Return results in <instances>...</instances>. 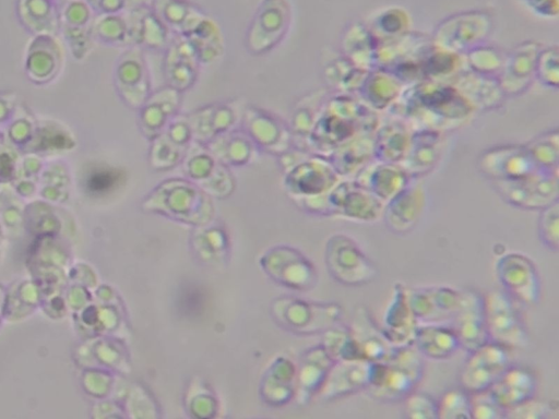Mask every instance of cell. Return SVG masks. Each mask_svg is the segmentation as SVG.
Segmentation results:
<instances>
[{
    "instance_id": "obj_1",
    "label": "cell",
    "mask_w": 559,
    "mask_h": 419,
    "mask_svg": "<svg viewBox=\"0 0 559 419\" xmlns=\"http://www.w3.org/2000/svg\"><path fill=\"white\" fill-rule=\"evenodd\" d=\"M476 111L450 82L420 81L405 87L385 113L405 119L413 129L447 133L468 123Z\"/></svg>"
},
{
    "instance_id": "obj_2",
    "label": "cell",
    "mask_w": 559,
    "mask_h": 419,
    "mask_svg": "<svg viewBox=\"0 0 559 419\" xmlns=\"http://www.w3.org/2000/svg\"><path fill=\"white\" fill-rule=\"evenodd\" d=\"M424 369V357L413 344L399 347L385 361L371 362L367 390L379 402H402L415 391L423 379Z\"/></svg>"
},
{
    "instance_id": "obj_3",
    "label": "cell",
    "mask_w": 559,
    "mask_h": 419,
    "mask_svg": "<svg viewBox=\"0 0 559 419\" xmlns=\"http://www.w3.org/2000/svg\"><path fill=\"white\" fill-rule=\"evenodd\" d=\"M495 28L492 13L485 9H467L443 17L433 28L431 44L464 56L489 40Z\"/></svg>"
},
{
    "instance_id": "obj_4",
    "label": "cell",
    "mask_w": 559,
    "mask_h": 419,
    "mask_svg": "<svg viewBox=\"0 0 559 419\" xmlns=\"http://www.w3.org/2000/svg\"><path fill=\"white\" fill-rule=\"evenodd\" d=\"M491 184L506 203L525 211H540L559 201V171L537 169L522 178Z\"/></svg>"
},
{
    "instance_id": "obj_5",
    "label": "cell",
    "mask_w": 559,
    "mask_h": 419,
    "mask_svg": "<svg viewBox=\"0 0 559 419\" xmlns=\"http://www.w3.org/2000/svg\"><path fill=\"white\" fill-rule=\"evenodd\" d=\"M483 298L489 342L509 350L526 347L528 334L514 300L499 289L489 290Z\"/></svg>"
},
{
    "instance_id": "obj_6",
    "label": "cell",
    "mask_w": 559,
    "mask_h": 419,
    "mask_svg": "<svg viewBox=\"0 0 559 419\" xmlns=\"http://www.w3.org/2000/svg\"><path fill=\"white\" fill-rule=\"evenodd\" d=\"M328 264L332 275L340 283L359 287L373 282L378 268L355 239L337 235L328 247Z\"/></svg>"
},
{
    "instance_id": "obj_7",
    "label": "cell",
    "mask_w": 559,
    "mask_h": 419,
    "mask_svg": "<svg viewBox=\"0 0 559 419\" xmlns=\"http://www.w3.org/2000/svg\"><path fill=\"white\" fill-rule=\"evenodd\" d=\"M497 277L503 291L513 300L524 304L538 302L542 284L535 263L521 252H508L495 264Z\"/></svg>"
},
{
    "instance_id": "obj_8",
    "label": "cell",
    "mask_w": 559,
    "mask_h": 419,
    "mask_svg": "<svg viewBox=\"0 0 559 419\" xmlns=\"http://www.w3.org/2000/svg\"><path fill=\"white\" fill-rule=\"evenodd\" d=\"M460 372V384L468 393L488 390L510 366L509 349L487 342L468 352Z\"/></svg>"
},
{
    "instance_id": "obj_9",
    "label": "cell",
    "mask_w": 559,
    "mask_h": 419,
    "mask_svg": "<svg viewBox=\"0 0 559 419\" xmlns=\"http://www.w3.org/2000/svg\"><path fill=\"white\" fill-rule=\"evenodd\" d=\"M331 210L356 223H374L381 219L384 204L355 179L338 181L329 200Z\"/></svg>"
},
{
    "instance_id": "obj_10",
    "label": "cell",
    "mask_w": 559,
    "mask_h": 419,
    "mask_svg": "<svg viewBox=\"0 0 559 419\" xmlns=\"http://www.w3.org/2000/svg\"><path fill=\"white\" fill-rule=\"evenodd\" d=\"M477 168L490 181L519 179L539 169L524 144H504L485 149L477 158Z\"/></svg>"
},
{
    "instance_id": "obj_11",
    "label": "cell",
    "mask_w": 559,
    "mask_h": 419,
    "mask_svg": "<svg viewBox=\"0 0 559 419\" xmlns=\"http://www.w3.org/2000/svg\"><path fill=\"white\" fill-rule=\"evenodd\" d=\"M543 45L524 40L506 52L498 80L507 97L521 96L535 81V67Z\"/></svg>"
},
{
    "instance_id": "obj_12",
    "label": "cell",
    "mask_w": 559,
    "mask_h": 419,
    "mask_svg": "<svg viewBox=\"0 0 559 419\" xmlns=\"http://www.w3.org/2000/svg\"><path fill=\"white\" fill-rule=\"evenodd\" d=\"M427 207V191L413 180L402 192L384 204L381 219L394 235L406 236L421 220Z\"/></svg>"
},
{
    "instance_id": "obj_13",
    "label": "cell",
    "mask_w": 559,
    "mask_h": 419,
    "mask_svg": "<svg viewBox=\"0 0 559 419\" xmlns=\"http://www.w3.org/2000/svg\"><path fill=\"white\" fill-rule=\"evenodd\" d=\"M445 151V133L432 129H413L407 153L401 163L413 180L433 172Z\"/></svg>"
},
{
    "instance_id": "obj_14",
    "label": "cell",
    "mask_w": 559,
    "mask_h": 419,
    "mask_svg": "<svg viewBox=\"0 0 559 419\" xmlns=\"http://www.w3.org/2000/svg\"><path fill=\"white\" fill-rule=\"evenodd\" d=\"M460 347L467 352L487 343L484 298L473 289L462 290L460 307L450 322Z\"/></svg>"
},
{
    "instance_id": "obj_15",
    "label": "cell",
    "mask_w": 559,
    "mask_h": 419,
    "mask_svg": "<svg viewBox=\"0 0 559 419\" xmlns=\"http://www.w3.org/2000/svg\"><path fill=\"white\" fill-rule=\"evenodd\" d=\"M450 83L475 111H491L503 106L508 98L497 76L464 68Z\"/></svg>"
},
{
    "instance_id": "obj_16",
    "label": "cell",
    "mask_w": 559,
    "mask_h": 419,
    "mask_svg": "<svg viewBox=\"0 0 559 419\" xmlns=\"http://www.w3.org/2000/svg\"><path fill=\"white\" fill-rule=\"evenodd\" d=\"M418 326L407 299V286L396 282L382 320V331L396 348L413 344Z\"/></svg>"
},
{
    "instance_id": "obj_17",
    "label": "cell",
    "mask_w": 559,
    "mask_h": 419,
    "mask_svg": "<svg viewBox=\"0 0 559 419\" xmlns=\"http://www.w3.org/2000/svg\"><path fill=\"white\" fill-rule=\"evenodd\" d=\"M360 358L369 362H382L391 357L394 347L378 326L367 308L359 306L354 311L349 326Z\"/></svg>"
},
{
    "instance_id": "obj_18",
    "label": "cell",
    "mask_w": 559,
    "mask_h": 419,
    "mask_svg": "<svg viewBox=\"0 0 559 419\" xmlns=\"http://www.w3.org/2000/svg\"><path fill=\"white\" fill-rule=\"evenodd\" d=\"M383 204L402 192L413 179L401 164L371 161L355 178Z\"/></svg>"
},
{
    "instance_id": "obj_19",
    "label": "cell",
    "mask_w": 559,
    "mask_h": 419,
    "mask_svg": "<svg viewBox=\"0 0 559 419\" xmlns=\"http://www.w3.org/2000/svg\"><path fill=\"white\" fill-rule=\"evenodd\" d=\"M413 128L403 118L390 113L380 122L373 133L374 159L401 164L407 153Z\"/></svg>"
},
{
    "instance_id": "obj_20",
    "label": "cell",
    "mask_w": 559,
    "mask_h": 419,
    "mask_svg": "<svg viewBox=\"0 0 559 419\" xmlns=\"http://www.w3.org/2000/svg\"><path fill=\"white\" fill-rule=\"evenodd\" d=\"M405 87L391 71L376 67L367 72L357 95L376 112L385 113L397 103Z\"/></svg>"
},
{
    "instance_id": "obj_21",
    "label": "cell",
    "mask_w": 559,
    "mask_h": 419,
    "mask_svg": "<svg viewBox=\"0 0 559 419\" xmlns=\"http://www.w3.org/2000/svg\"><path fill=\"white\" fill-rule=\"evenodd\" d=\"M536 388L537 381L530 369L510 364L488 390L507 410L533 398Z\"/></svg>"
},
{
    "instance_id": "obj_22",
    "label": "cell",
    "mask_w": 559,
    "mask_h": 419,
    "mask_svg": "<svg viewBox=\"0 0 559 419\" xmlns=\"http://www.w3.org/2000/svg\"><path fill=\"white\" fill-rule=\"evenodd\" d=\"M371 362L361 359L337 360L330 369L324 396L337 398L367 390Z\"/></svg>"
},
{
    "instance_id": "obj_23",
    "label": "cell",
    "mask_w": 559,
    "mask_h": 419,
    "mask_svg": "<svg viewBox=\"0 0 559 419\" xmlns=\"http://www.w3.org/2000/svg\"><path fill=\"white\" fill-rule=\"evenodd\" d=\"M413 345L424 358L431 360L449 359L461 348L451 325L443 323L418 324Z\"/></svg>"
},
{
    "instance_id": "obj_24",
    "label": "cell",
    "mask_w": 559,
    "mask_h": 419,
    "mask_svg": "<svg viewBox=\"0 0 559 419\" xmlns=\"http://www.w3.org/2000/svg\"><path fill=\"white\" fill-rule=\"evenodd\" d=\"M378 47V40L362 21L350 23L342 37L344 57L364 70L377 67Z\"/></svg>"
},
{
    "instance_id": "obj_25",
    "label": "cell",
    "mask_w": 559,
    "mask_h": 419,
    "mask_svg": "<svg viewBox=\"0 0 559 419\" xmlns=\"http://www.w3.org/2000/svg\"><path fill=\"white\" fill-rule=\"evenodd\" d=\"M373 160V134L361 133L334 149L333 167L340 177L354 179Z\"/></svg>"
},
{
    "instance_id": "obj_26",
    "label": "cell",
    "mask_w": 559,
    "mask_h": 419,
    "mask_svg": "<svg viewBox=\"0 0 559 419\" xmlns=\"http://www.w3.org/2000/svg\"><path fill=\"white\" fill-rule=\"evenodd\" d=\"M379 44L397 39L412 31V15L401 5H388L374 11L366 22Z\"/></svg>"
},
{
    "instance_id": "obj_27",
    "label": "cell",
    "mask_w": 559,
    "mask_h": 419,
    "mask_svg": "<svg viewBox=\"0 0 559 419\" xmlns=\"http://www.w3.org/2000/svg\"><path fill=\"white\" fill-rule=\"evenodd\" d=\"M465 68L462 55L451 52L430 44L419 58L423 81L450 82Z\"/></svg>"
},
{
    "instance_id": "obj_28",
    "label": "cell",
    "mask_w": 559,
    "mask_h": 419,
    "mask_svg": "<svg viewBox=\"0 0 559 419\" xmlns=\"http://www.w3.org/2000/svg\"><path fill=\"white\" fill-rule=\"evenodd\" d=\"M531 158L539 169L559 171L558 129L545 131L524 144Z\"/></svg>"
},
{
    "instance_id": "obj_29",
    "label": "cell",
    "mask_w": 559,
    "mask_h": 419,
    "mask_svg": "<svg viewBox=\"0 0 559 419\" xmlns=\"http://www.w3.org/2000/svg\"><path fill=\"white\" fill-rule=\"evenodd\" d=\"M506 50L501 47L489 44H480L464 56L465 68L472 71L498 76L506 58Z\"/></svg>"
},
{
    "instance_id": "obj_30",
    "label": "cell",
    "mask_w": 559,
    "mask_h": 419,
    "mask_svg": "<svg viewBox=\"0 0 559 419\" xmlns=\"http://www.w3.org/2000/svg\"><path fill=\"white\" fill-rule=\"evenodd\" d=\"M439 419H471L469 393L464 388H451L437 400Z\"/></svg>"
},
{
    "instance_id": "obj_31",
    "label": "cell",
    "mask_w": 559,
    "mask_h": 419,
    "mask_svg": "<svg viewBox=\"0 0 559 419\" xmlns=\"http://www.w3.org/2000/svg\"><path fill=\"white\" fill-rule=\"evenodd\" d=\"M535 80L547 88L559 87V48L558 45L542 47L535 67Z\"/></svg>"
},
{
    "instance_id": "obj_32",
    "label": "cell",
    "mask_w": 559,
    "mask_h": 419,
    "mask_svg": "<svg viewBox=\"0 0 559 419\" xmlns=\"http://www.w3.org/2000/svg\"><path fill=\"white\" fill-rule=\"evenodd\" d=\"M537 230L540 242L549 250L559 249V201L539 211Z\"/></svg>"
},
{
    "instance_id": "obj_33",
    "label": "cell",
    "mask_w": 559,
    "mask_h": 419,
    "mask_svg": "<svg viewBox=\"0 0 559 419\" xmlns=\"http://www.w3.org/2000/svg\"><path fill=\"white\" fill-rule=\"evenodd\" d=\"M123 175L116 168L98 167L93 169L85 181L87 191L94 195H106L118 189Z\"/></svg>"
},
{
    "instance_id": "obj_34",
    "label": "cell",
    "mask_w": 559,
    "mask_h": 419,
    "mask_svg": "<svg viewBox=\"0 0 559 419\" xmlns=\"http://www.w3.org/2000/svg\"><path fill=\"white\" fill-rule=\"evenodd\" d=\"M404 416L409 419H437V400L423 392L413 391L403 400Z\"/></svg>"
},
{
    "instance_id": "obj_35",
    "label": "cell",
    "mask_w": 559,
    "mask_h": 419,
    "mask_svg": "<svg viewBox=\"0 0 559 419\" xmlns=\"http://www.w3.org/2000/svg\"><path fill=\"white\" fill-rule=\"evenodd\" d=\"M471 415L475 419H502L506 409L495 399L489 390L469 393Z\"/></svg>"
},
{
    "instance_id": "obj_36",
    "label": "cell",
    "mask_w": 559,
    "mask_h": 419,
    "mask_svg": "<svg viewBox=\"0 0 559 419\" xmlns=\"http://www.w3.org/2000/svg\"><path fill=\"white\" fill-rule=\"evenodd\" d=\"M329 352L336 361L361 359L349 327L336 330L330 336Z\"/></svg>"
},
{
    "instance_id": "obj_37",
    "label": "cell",
    "mask_w": 559,
    "mask_h": 419,
    "mask_svg": "<svg viewBox=\"0 0 559 419\" xmlns=\"http://www.w3.org/2000/svg\"><path fill=\"white\" fill-rule=\"evenodd\" d=\"M547 403L534 397L506 410V418L510 419H539L545 418L550 411Z\"/></svg>"
},
{
    "instance_id": "obj_38",
    "label": "cell",
    "mask_w": 559,
    "mask_h": 419,
    "mask_svg": "<svg viewBox=\"0 0 559 419\" xmlns=\"http://www.w3.org/2000/svg\"><path fill=\"white\" fill-rule=\"evenodd\" d=\"M523 5L540 19H557L559 14V0H521Z\"/></svg>"
}]
</instances>
